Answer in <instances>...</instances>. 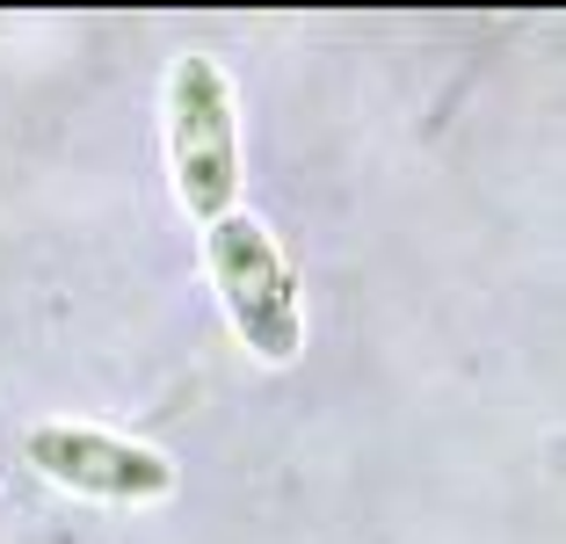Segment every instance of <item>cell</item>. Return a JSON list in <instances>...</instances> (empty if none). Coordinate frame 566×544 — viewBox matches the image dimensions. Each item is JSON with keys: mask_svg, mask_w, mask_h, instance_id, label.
<instances>
[{"mask_svg": "<svg viewBox=\"0 0 566 544\" xmlns=\"http://www.w3.org/2000/svg\"><path fill=\"white\" fill-rule=\"evenodd\" d=\"M30 458H36V472L87 487V494H109V501H138V494H167L175 487L167 458H153L146 443H124V436H102V429H36Z\"/></svg>", "mask_w": 566, "mask_h": 544, "instance_id": "cell-3", "label": "cell"}, {"mask_svg": "<svg viewBox=\"0 0 566 544\" xmlns=\"http://www.w3.org/2000/svg\"><path fill=\"white\" fill-rule=\"evenodd\" d=\"M167 138H175V189H182V203L203 226H218L240 189V138H233V87L197 51L175 59V73H167Z\"/></svg>", "mask_w": 566, "mask_h": 544, "instance_id": "cell-1", "label": "cell"}, {"mask_svg": "<svg viewBox=\"0 0 566 544\" xmlns=\"http://www.w3.org/2000/svg\"><path fill=\"white\" fill-rule=\"evenodd\" d=\"M211 276H218V297H226V313H233L240 342L269 363H291L305 342V320H298V276L291 262L276 254L254 218L226 211L211 226Z\"/></svg>", "mask_w": 566, "mask_h": 544, "instance_id": "cell-2", "label": "cell"}]
</instances>
